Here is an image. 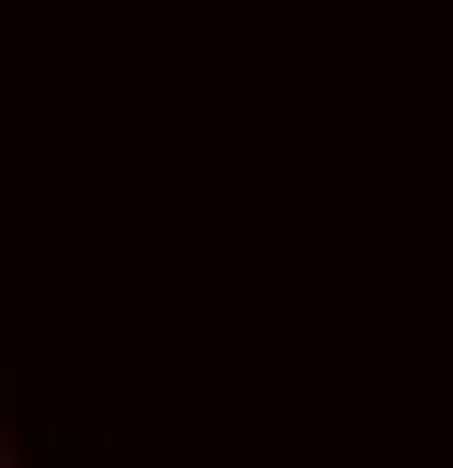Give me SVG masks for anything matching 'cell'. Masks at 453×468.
<instances>
[{
	"instance_id": "obj_1",
	"label": "cell",
	"mask_w": 453,
	"mask_h": 468,
	"mask_svg": "<svg viewBox=\"0 0 453 468\" xmlns=\"http://www.w3.org/2000/svg\"><path fill=\"white\" fill-rule=\"evenodd\" d=\"M0 468H22V447H15V440H7V447H0Z\"/></svg>"
}]
</instances>
